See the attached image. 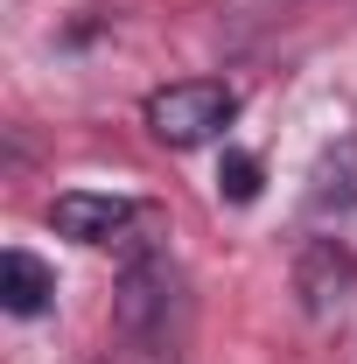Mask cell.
Returning a JSON list of instances; mask_svg holds the SVG:
<instances>
[{"label":"cell","mask_w":357,"mask_h":364,"mask_svg":"<svg viewBox=\"0 0 357 364\" xmlns=\"http://www.w3.org/2000/svg\"><path fill=\"white\" fill-rule=\"evenodd\" d=\"M315 210H351L357 203V140H336L315 168V189H309Z\"/></svg>","instance_id":"5"},{"label":"cell","mask_w":357,"mask_h":364,"mask_svg":"<svg viewBox=\"0 0 357 364\" xmlns=\"http://www.w3.org/2000/svg\"><path fill=\"white\" fill-rule=\"evenodd\" d=\"M49 301H56V273L36 259V252H0V309L7 316H43Z\"/></svg>","instance_id":"4"},{"label":"cell","mask_w":357,"mask_h":364,"mask_svg":"<svg viewBox=\"0 0 357 364\" xmlns=\"http://www.w3.org/2000/svg\"><path fill=\"white\" fill-rule=\"evenodd\" d=\"M105 364H176V336H127V329H112Z\"/></svg>","instance_id":"7"},{"label":"cell","mask_w":357,"mask_h":364,"mask_svg":"<svg viewBox=\"0 0 357 364\" xmlns=\"http://www.w3.org/2000/svg\"><path fill=\"white\" fill-rule=\"evenodd\" d=\"M140 218L134 196H91V189H70V196H56L49 203V225L63 231V238H78V245H112V238H127Z\"/></svg>","instance_id":"3"},{"label":"cell","mask_w":357,"mask_h":364,"mask_svg":"<svg viewBox=\"0 0 357 364\" xmlns=\"http://www.w3.org/2000/svg\"><path fill=\"white\" fill-rule=\"evenodd\" d=\"M294 294H302V309L315 322L343 316L357 301V259L336 245V238H309L302 245V259H294Z\"/></svg>","instance_id":"2"},{"label":"cell","mask_w":357,"mask_h":364,"mask_svg":"<svg viewBox=\"0 0 357 364\" xmlns=\"http://www.w3.org/2000/svg\"><path fill=\"white\" fill-rule=\"evenodd\" d=\"M218 196L224 203H252L260 196V161L245 147H224V168H218Z\"/></svg>","instance_id":"6"},{"label":"cell","mask_w":357,"mask_h":364,"mask_svg":"<svg viewBox=\"0 0 357 364\" xmlns=\"http://www.w3.org/2000/svg\"><path fill=\"white\" fill-rule=\"evenodd\" d=\"M231 119H238V91L218 85V77H182V85H161L147 98V134L161 147H176V154L218 140Z\"/></svg>","instance_id":"1"}]
</instances>
